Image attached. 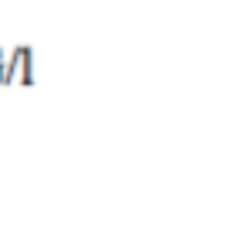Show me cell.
<instances>
[{
	"label": "cell",
	"instance_id": "cell-1",
	"mask_svg": "<svg viewBox=\"0 0 248 252\" xmlns=\"http://www.w3.org/2000/svg\"><path fill=\"white\" fill-rule=\"evenodd\" d=\"M31 85L34 82V51L28 44H17L10 51V58L3 62V85Z\"/></svg>",
	"mask_w": 248,
	"mask_h": 252
},
{
	"label": "cell",
	"instance_id": "cell-2",
	"mask_svg": "<svg viewBox=\"0 0 248 252\" xmlns=\"http://www.w3.org/2000/svg\"><path fill=\"white\" fill-rule=\"evenodd\" d=\"M3 62H7V58H3V48H0V82H3Z\"/></svg>",
	"mask_w": 248,
	"mask_h": 252
}]
</instances>
